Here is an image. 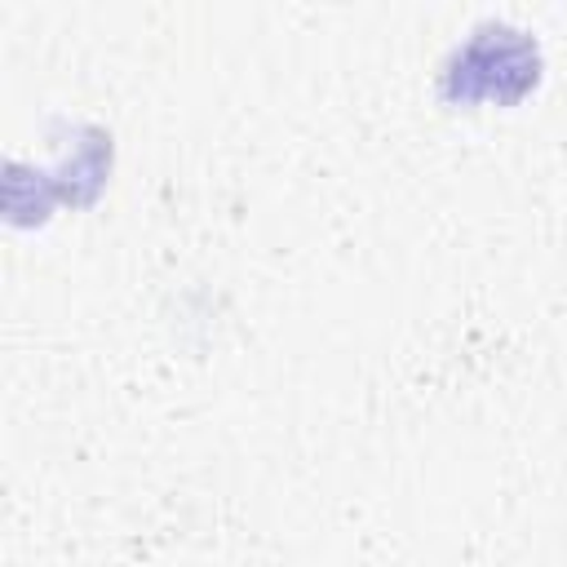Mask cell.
Instances as JSON below:
<instances>
[{
    "label": "cell",
    "mask_w": 567,
    "mask_h": 567,
    "mask_svg": "<svg viewBox=\"0 0 567 567\" xmlns=\"http://www.w3.org/2000/svg\"><path fill=\"white\" fill-rule=\"evenodd\" d=\"M540 80V49L527 31L505 22H483L443 66V97L456 106L470 102H518Z\"/></svg>",
    "instance_id": "cell-1"
}]
</instances>
